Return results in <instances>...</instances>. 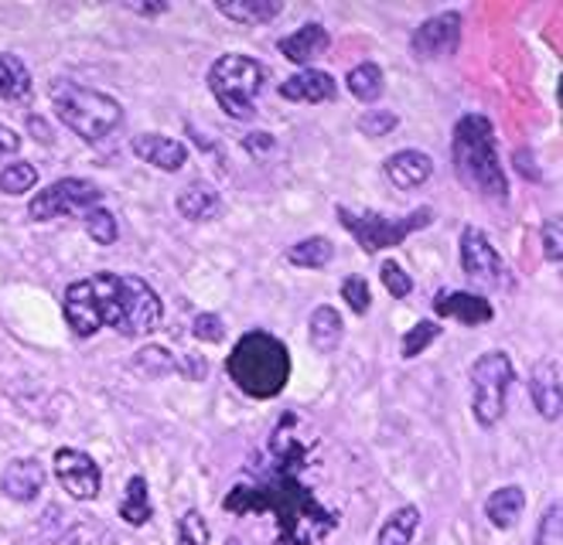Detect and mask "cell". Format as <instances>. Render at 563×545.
Segmentation results:
<instances>
[{
  "instance_id": "obj_1",
  "label": "cell",
  "mask_w": 563,
  "mask_h": 545,
  "mask_svg": "<svg viewBox=\"0 0 563 545\" xmlns=\"http://www.w3.org/2000/svg\"><path fill=\"white\" fill-rule=\"evenodd\" d=\"M294 423L290 413L277 423L267 443V460L253 464L243 481L229 488L222 508L229 515H271L280 545H321L339 529V511L328 508L305 481L308 451L301 440H294Z\"/></svg>"
},
{
  "instance_id": "obj_2",
  "label": "cell",
  "mask_w": 563,
  "mask_h": 545,
  "mask_svg": "<svg viewBox=\"0 0 563 545\" xmlns=\"http://www.w3.org/2000/svg\"><path fill=\"white\" fill-rule=\"evenodd\" d=\"M62 314L76 337H92L113 327L120 337H147L164 318V300L134 272H92L62 293Z\"/></svg>"
},
{
  "instance_id": "obj_3",
  "label": "cell",
  "mask_w": 563,
  "mask_h": 545,
  "mask_svg": "<svg viewBox=\"0 0 563 545\" xmlns=\"http://www.w3.org/2000/svg\"><path fill=\"white\" fill-rule=\"evenodd\" d=\"M451 164L461 185H468L482 198L506 201L509 178L499 164V141L485 113H465L451 130Z\"/></svg>"
},
{
  "instance_id": "obj_4",
  "label": "cell",
  "mask_w": 563,
  "mask_h": 545,
  "mask_svg": "<svg viewBox=\"0 0 563 545\" xmlns=\"http://www.w3.org/2000/svg\"><path fill=\"white\" fill-rule=\"evenodd\" d=\"M290 352L271 331H246L225 358V371L233 386L250 399H277L290 382Z\"/></svg>"
},
{
  "instance_id": "obj_5",
  "label": "cell",
  "mask_w": 563,
  "mask_h": 545,
  "mask_svg": "<svg viewBox=\"0 0 563 545\" xmlns=\"http://www.w3.org/2000/svg\"><path fill=\"white\" fill-rule=\"evenodd\" d=\"M48 102L62 126H69L79 141L103 144L123 123V107L103 89H92L82 82L55 79L48 86Z\"/></svg>"
},
{
  "instance_id": "obj_6",
  "label": "cell",
  "mask_w": 563,
  "mask_h": 545,
  "mask_svg": "<svg viewBox=\"0 0 563 545\" xmlns=\"http://www.w3.org/2000/svg\"><path fill=\"white\" fill-rule=\"evenodd\" d=\"M271 68L253 55L225 52L209 68V92L216 96L219 110L229 120H253L256 116V99L267 89Z\"/></svg>"
},
{
  "instance_id": "obj_7",
  "label": "cell",
  "mask_w": 563,
  "mask_h": 545,
  "mask_svg": "<svg viewBox=\"0 0 563 545\" xmlns=\"http://www.w3.org/2000/svg\"><path fill=\"white\" fill-rule=\"evenodd\" d=\"M335 215L342 222V229L355 238V246L366 253V256H376L383 249H393V246H404V238L434 225V209H413L410 215H379V212H355L349 204H335Z\"/></svg>"
},
{
  "instance_id": "obj_8",
  "label": "cell",
  "mask_w": 563,
  "mask_h": 545,
  "mask_svg": "<svg viewBox=\"0 0 563 545\" xmlns=\"http://www.w3.org/2000/svg\"><path fill=\"white\" fill-rule=\"evenodd\" d=\"M472 382V416L482 430L499 426L506 409H509V392L516 382V365L506 352H485L472 362L468 371Z\"/></svg>"
},
{
  "instance_id": "obj_9",
  "label": "cell",
  "mask_w": 563,
  "mask_h": 545,
  "mask_svg": "<svg viewBox=\"0 0 563 545\" xmlns=\"http://www.w3.org/2000/svg\"><path fill=\"white\" fill-rule=\"evenodd\" d=\"M103 204V188L89 178H58L27 201L31 222H52L65 215H86Z\"/></svg>"
},
{
  "instance_id": "obj_10",
  "label": "cell",
  "mask_w": 563,
  "mask_h": 545,
  "mask_svg": "<svg viewBox=\"0 0 563 545\" xmlns=\"http://www.w3.org/2000/svg\"><path fill=\"white\" fill-rule=\"evenodd\" d=\"M461 272H465L472 287H482V290H509L512 287V277H509L499 249H495L488 243V235L475 225H465V232H461Z\"/></svg>"
},
{
  "instance_id": "obj_11",
  "label": "cell",
  "mask_w": 563,
  "mask_h": 545,
  "mask_svg": "<svg viewBox=\"0 0 563 545\" xmlns=\"http://www.w3.org/2000/svg\"><path fill=\"white\" fill-rule=\"evenodd\" d=\"M52 470L62 491L73 501H96L99 491H103V470H99V464L86 451L58 447L52 457Z\"/></svg>"
},
{
  "instance_id": "obj_12",
  "label": "cell",
  "mask_w": 563,
  "mask_h": 545,
  "mask_svg": "<svg viewBox=\"0 0 563 545\" xmlns=\"http://www.w3.org/2000/svg\"><path fill=\"white\" fill-rule=\"evenodd\" d=\"M461 45V14L457 11H441L427 18L413 34H410V52L417 58H448Z\"/></svg>"
},
{
  "instance_id": "obj_13",
  "label": "cell",
  "mask_w": 563,
  "mask_h": 545,
  "mask_svg": "<svg viewBox=\"0 0 563 545\" xmlns=\"http://www.w3.org/2000/svg\"><path fill=\"white\" fill-rule=\"evenodd\" d=\"M130 154L164 170V175H178V170L188 164V147L164 133H137L134 141H130Z\"/></svg>"
},
{
  "instance_id": "obj_14",
  "label": "cell",
  "mask_w": 563,
  "mask_h": 545,
  "mask_svg": "<svg viewBox=\"0 0 563 545\" xmlns=\"http://www.w3.org/2000/svg\"><path fill=\"white\" fill-rule=\"evenodd\" d=\"M434 314L457 321L465 327H482L495 318V307L482 293H472V290H441L434 297Z\"/></svg>"
},
{
  "instance_id": "obj_15",
  "label": "cell",
  "mask_w": 563,
  "mask_h": 545,
  "mask_svg": "<svg viewBox=\"0 0 563 545\" xmlns=\"http://www.w3.org/2000/svg\"><path fill=\"white\" fill-rule=\"evenodd\" d=\"M45 481H48V470L38 457H18L4 467V474H0V491H4L11 501L27 504V501L42 498Z\"/></svg>"
},
{
  "instance_id": "obj_16",
  "label": "cell",
  "mask_w": 563,
  "mask_h": 545,
  "mask_svg": "<svg viewBox=\"0 0 563 545\" xmlns=\"http://www.w3.org/2000/svg\"><path fill=\"white\" fill-rule=\"evenodd\" d=\"M529 396H533L537 413L547 423H556L560 420V409H563L560 358H543L540 365H533V371H529Z\"/></svg>"
},
{
  "instance_id": "obj_17",
  "label": "cell",
  "mask_w": 563,
  "mask_h": 545,
  "mask_svg": "<svg viewBox=\"0 0 563 545\" xmlns=\"http://www.w3.org/2000/svg\"><path fill=\"white\" fill-rule=\"evenodd\" d=\"M280 99L290 102H308V107H321V102H335L339 99V82L331 79L321 68H301L290 79H284L277 86Z\"/></svg>"
},
{
  "instance_id": "obj_18",
  "label": "cell",
  "mask_w": 563,
  "mask_h": 545,
  "mask_svg": "<svg viewBox=\"0 0 563 545\" xmlns=\"http://www.w3.org/2000/svg\"><path fill=\"white\" fill-rule=\"evenodd\" d=\"M328 48H331V34H328V27L318 24V21L301 24L294 34H287V38L277 42V52H280L287 62L305 65V68H311V62L321 58Z\"/></svg>"
},
{
  "instance_id": "obj_19",
  "label": "cell",
  "mask_w": 563,
  "mask_h": 545,
  "mask_svg": "<svg viewBox=\"0 0 563 545\" xmlns=\"http://www.w3.org/2000/svg\"><path fill=\"white\" fill-rule=\"evenodd\" d=\"M383 175L389 178V185L413 191L430 181V175H434V160H430L423 151H396L383 160Z\"/></svg>"
},
{
  "instance_id": "obj_20",
  "label": "cell",
  "mask_w": 563,
  "mask_h": 545,
  "mask_svg": "<svg viewBox=\"0 0 563 545\" xmlns=\"http://www.w3.org/2000/svg\"><path fill=\"white\" fill-rule=\"evenodd\" d=\"M175 209H178V215L188 219V222H209V219H216V215L222 212V198H219L216 185H209V181L198 178V181H191L188 188L178 191Z\"/></svg>"
},
{
  "instance_id": "obj_21",
  "label": "cell",
  "mask_w": 563,
  "mask_h": 545,
  "mask_svg": "<svg viewBox=\"0 0 563 545\" xmlns=\"http://www.w3.org/2000/svg\"><path fill=\"white\" fill-rule=\"evenodd\" d=\"M526 515V491L519 485H506V488H495L485 498V519L492 529L509 532L519 525V519Z\"/></svg>"
},
{
  "instance_id": "obj_22",
  "label": "cell",
  "mask_w": 563,
  "mask_h": 545,
  "mask_svg": "<svg viewBox=\"0 0 563 545\" xmlns=\"http://www.w3.org/2000/svg\"><path fill=\"white\" fill-rule=\"evenodd\" d=\"M345 337V321L331 303H321L308 318V341L318 355H335Z\"/></svg>"
},
{
  "instance_id": "obj_23",
  "label": "cell",
  "mask_w": 563,
  "mask_h": 545,
  "mask_svg": "<svg viewBox=\"0 0 563 545\" xmlns=\"http://www.w3.org/2000/svg\"><path fill=\"white\" fill-rule=\"evenodd\" d=\"M117 511H120L123 525H130V529H141V525H147L154 519V504H151V491H147V477L144 474H134L126 481Z\"/></svg>"
},
{
  "instance_id": "obj_24",
  "label": "cell",
  "mask_w": 563,
  "mask_h": 545,
  "mask_svg": "<svg viewBox=\"0 0 563 545\" xmlns=\"http://www.w3.org/2000/svg\"><path fill=\"white\" fill-rule=\"evenodd\" d=\"M216 11L229 21H236V24L256 27V24L274 21L284 11V4L280 0H216Z\"/></svg>"
},
{
  "instance_id": "obj_25",
  "label": "cell",
  "mask_w": 563,
  "mask_h": 545,
  "mask_svg": "<svg viewBox=\"0 0 563 545\" xmlns=\"http://www.w3.org/2000/svg\"><path fill=\"white\" fill-rule=\"evenodd\" d=\"M31 89H35L31 68L18 55L0 52V102H21L31 96Z\"/></svg>"
},
{
  "instance_id": "obj_26",
  "label": "cell",
  "mask_w": 563,
  "mask_h": 545,
  "mask_svg": "<svg viewBox=\"0 0 563 545\" xmlns=\"http://www.w3.org/2000/svg\"><path fill=\"white\" fill-rule=\"evenodd\" d=\"M417 529H420V508L417 504H404V508H396L393 515L379 525L376 545H410Z\"/></svg>"
},
{
  "instance_id": "obj_27",
  "label": "cell",
  "mask_w": 563,
  "mask_h": 545,
  "mask_svg": "<svg viewBox=\"0 0 563 545\" xmlns=\"http://www.w3.org/2000/svg\"><path fill=\"white\" fill-rule=\"evenodd\" d=\"M284 256L297 269H324L331 259H335V246H331V238H324V235H308L301 243H294Z\"/></svg>"
},
{
  "instance_id": "obj_28",
  "label": "cell",
  "mask_w": 563,
  "mask_h": 545,
  "mask_svg": "<svg viewBox=\"0 0 563 545\" xmlns=\"http://www.w3.org/2000/svg\"><path fill=\"white\" fill-rule=\"evenodd\" d=\"M386 76H383V68L376 65V62H358L352 73H349V92L358 99V102H376L379 96H383V89H386V82H383Z\"/></svg>"
},
{
  "instance_id": "obj_29",
  "label": "cell",
  "mask_w": 563,
  "mask_h": 545,
  "mask_svg": "<svg viewBox=\"0 0 563 545\" xmlns=\"http://www.w3.org/2000/svg\"><path fill=\"white\" fill-rule=\"evenodd\" d=\"M38 185V167L27 160H11L0 170V194H24L35 191Z\"/></svg>"
},
{
  "instance_id": "obj_30",
  "label": "cell",
  "mask_w": 563,
  "mask_h": 545,
  "mask_svg": "<svg viewBox=\"0 0 563 545\" xmlns=\"http://www.w3.org/2000/svg\"><path fill=\"white\" fill-rule=\"evenodd\" d=\"M82 225H86V235L92 238L96 246H113L117 238H120V225H117V215L110 212V209H92V212H86L82 215Z\"/></svg>"
},
{
  "instance_id": "obj_31",
  "label": "cell",
  "mask_w": 563,
  "mask_h": 545,
  "mask_svg": "<svg viewBox=\"0 0 563 545\" xmlns=\"http://www.w3.org/2000/svg\"><path fill=\"white\" fill-rule=\"evenodd\" d=\"M175 542L178 545H209L212 542V529L206 522V515L198 508H188L185 515L175 525Z\"/></svg>"
},
{
  "instance_id": "obj_32",
  "label": "cell",
  "mask_w": 563,
  "mask_h": 545,
  "mask_svg": "<svg viewBox=\"0 0 563 545\" xmlns=\"http://www.w3.org/2000/svg\"><path fill=\"white\" fill-rule=\"evenodd\" d=\"M441 324L438 321H417L407 334H404V341H400V355L410 362V358H417V355H423L434 341L441 337Z\"/></svg>"
},
{
  "instance_id": "obj_33",
  "label": "cell",
  "mask_w": 563,
  "mask_h": 545,
  "mask_svg": "<svg viewBox=\"0 0 563 545\" xmlns=\"http://www.w3.org/2000/svg\"><path fill=\"white\" fill-rule=\"evenodd\" d=\"M379 283H383V290L393 297V300H407L410 293H413V280H410V272L396 263V259H383V266H379Z\"/></svg>"
},
{
  "instance_id": "obj_34",
  "label": "cell",
  "mask_w": 563,
  "mask_h": 545,
  "mask_svg": "<svg viewBox=\"0 0 563 545\" xmlns=\"http://www.w3.org/2000/svg\"><path fill=\"white\" fill-rule=\"evenodd\" d=\"M134 368L147 379H161V375H172L175 371V355L168 348H144L137 358H134Z\"/></svg>"
},
{
  "instance_id": "obj_35",
  "label": "cell",
  "mask_w": 563,
  "mask_h": 545,
  "mask_svg": "<svg viewBox=\"0 0 563 545\" xmlns=\"http://www.w3.org/2000/svg\"><path fill=\"white\" fill-rule=\"evenodd\" d=\"M342 297H345V303H349V311L352 314H358V318H366L369 314V307H373V293H369V283H366V277H345L342 280Z\"/></svg>"
},
{
  "instance_id": "obj_36",
  "label": "cell",
  "mask_w": 563,
  "mask_h": 545,
  "mask_svg": "<svg viewBox=\"0 0 563 545\" xmlns=\"http://www.w3.org/2000/svg\"><path fill=\"white\" fill-rule=\"evenodd\" d=\"M355 126H358L362 136H386V133H393L396 126H400V116L389 113V110H366L358 116Z\"/></svg>"
},
{
  "instance_id": "obj_37",
  "label": "cell",
  "mask_w": 563,
  "mask_h": 545,
  "mask_svg": "<svg viewBox=\"0 0 563 545\" xmlns=\"http://www.w3.org/2000/svg\"><path fill=\"white\" fill-rule=\"evenodd\" d=\"M540 246H543L547 263L556 266V263L563 259V222H560L556 215L543 222V229H540Z\"/></svg>"
},
{
  "instance_id": "obj_38",
  "label": "cell",
  "mask_w": 563,
  "mask_h": 545,
  "mask_svg": "<svg viewBox=\"0 0 563 545\" xmlns=\"http://www.w3.org/2000/svg\"><path fill=\"white\" fill-rule=\"evenodd\" d=\"M191 334L198 337V341H206V345H219V341L225 337V321L219 318V314H195V321H191Z\"/></svg>"
},
{
  "instance_id": "obj_39",
  "label": "cell",
  "mask_w": 563,
  "mask_h": 545,
  "mask_svg": "<svg viewBox=\"0 0 563 545\" xmlns=\"http://www.w3.org/2000/svg\"><path fill=\"white\" fill-rule=\"evenodd\" d=\"M537 545H563V519H560V504L553 501L547 508V515L537 529Z\"/></svg>"
},
{
  "instance_id": "obj_40",
  "label": "cell",
  "mask_w": 563,
  "mask_h": 545,
  "mask_svg": "<svg viewBox=\"0 0 563 545\" xmlns=\"http://www.w3.org/2000/svg\"><path fill=\"white\" fill-rule=\"evenodd\" d=\"M21 154V133L0 123V160H11Z\"/></svg>"
},
{
  "instance_id": "obj_41",
  "label": "cell",
  "mask_w": 563,
  "mask_h": 545,
  "mask_svg": "<svg viewBox=\"0 0 563 545\" xmlns=\"http://www.w3.org/2000/svg\"><path fill=\"white\" fill-rule=\"evenodd\" d=\"M243 147H246L253 157H263V154H271V151H274V136H271V133H250V136H243Z\"/></svg>"
},
{
  "instance_id": "obj_42",
  "label": "cell",
  "mask_w": 563,
  "mask_h": 545,
  "mask_svg": "<svg viewBox=\"0 0 563 545\" xmlns=\"http://www.w3.org/2000/svg\"><path fill=\"white\" fill-rule=\"evenodd\" d=\"M123 8H126L130 14H141V18H157V14L168 11V4H164V0H161V4H141V0H126Z\"/></svg>"
},
{
  "instance_id": "obj_43",
  "label": "cell",
  "mask_w": 563,
  "mask_h": 545,
  "mask_svg": "<svg viewBox=\"0 0 563 545\" xmlns=\"http://www.w3.org/2000/svg\"><path fill=\"white\" fill-rule=\"evenodd\" d=\"M178 371H185V375H191V379L198 382L206 375V362H202V355H195V352H188L185 355V362L178 365Z\"/></svg>"
},
{
  "instance_id": "obj_44",
  "label": "cell",
  "mask_w": 563,
  "mask_h": 545,
  "mask_svg": "<svg viewBox=\"0 0 563 545\" xmlns=\"http://www.w3.org/2000/svg\"><path fill=\"white\" fill-rule=\"evenodd\" d=\"M225 545H243V542H240L236 535H229V538H225Z\"/></svg>"
}]
</instances>
